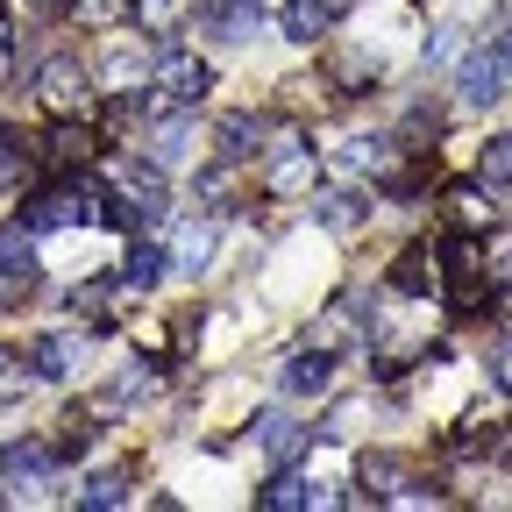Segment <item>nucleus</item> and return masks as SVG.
<instances>
[{
    "instance_id": "c85d7f7f",
    "label": "nucleus",
    "mask_w": 512,
    "mask_h": 512,
    "mask_svg": "<svg viewBox=\"0 0 512 512\" xmlns=\"http://www.w3.org/2000/svg\"><path fill=\"white\" fill-rule=\"evenodd\" d=\"M79 313L86 320H121V292L114 285H79Z\"/></svg>"
},
{
    "instance_id": "20e7f679",
    "label": "nucleus",
    "mask_w": 512,
    "mask_h": 512,
    "mask_svg": "<svg viewBox=\"0 0 512 512\" xmlns=\"http://www.w3.org/2000/svg\"><path fill=\"white\" fill-rule=\"evenodd\" d=\"M441 278H448V299H456V306L477 299V285H484V249H477V235H448V249H441Z\"/></svg>"
},
{
    "instance_id": "9d476101",
    "label": "nucleus",
    "mask_w": 512,
    "mask_h": 512,
    "mask_svg": "<svg viewBox=\"0 0 512 512\" xmlns=\"http://www.w3.org/2000/svg\"><path fill=\"white\" fill-rule=\"evenodd\" d=\"M29 363H36V377H79L86 370V335H43L29 349Z\"/></svg>"
},
{
    "instance_id": "2f4dec72",
    "label": "nucleus",
    "mask_w": 512,
    "mask_h": 512,
    "mask_svg": "<svg viewBox=\"0 0 512 512\" xmlns=\"http://www.w3.org/2000/svg\"><path fill=\"white\" fill-rule=\"evenodd\" d=\"M72 15H86V22H114V15H121V0H72Z\"/></svg>"
},
{
    "instance_id": "0eeeda50",
    "label": "nucleus",
    "mask_w": 512,
    "mask_h": 512,
    "mask_svg": "<svg viewBox=\"0 0 512 512\" xmlns=\"http://www.w3.org/2000/svg\"><path fill=\"white\" fill-rule=\"evenodd\" d=\"M50 448L43 441H8V448H0V484H8V491H36L43 477H50Z\"/></svg>"
},
{
    "instance_id": "a211bd4d",
    "label": "nucleus",
    "mask_w": 512,
    "mask_h": 512,
    "mask_svg": "<svg viewBox=\"0 0 512 512\" xmlns=\"http://www.w3.org/2000/svg\"><path fill=\"white\" fill-rule=\"evenodd\" d=\"M0 271H8V278H29V271H36V228H29V221L0 228Z\"/></svg>"
},
{
    "instance_id": "4be33fe9",
    "label": "nucleus",
    "mask_w": 512,
    "mask_h": 512,
    "mask_svg": "<svg viewBox=\"0 0 512 512\" xmlns=\"http://www.w3.org/2000/svg\"><path fill=\"white\" fill-rule=\"evenodd\" d=\"M164 271H171V264H164V249H157V242H128V264H121V285H143V292H150V285H157Z\"/></svg>"
},
{
    "instance_id": "39448f33",
    "label": "nucleus",
    "mask_w": 512,
    "mask_h": 512,
    "mask_svg": "<svg viewBox=\"0 0 512 512\" xmlns=\"http://www.w3.org/2000/svg\"><path fill=\"white\" fill-rule=\"evenodd\" d=\"M43 107L50 114H64V121H79L86 107H93V86H86V72H79V64H43Z\"/></svg>"
},
{
    "instance_id": "423d86ee",
    "label": "nucleus",
    "mask_w": 512,
    "mask_h": 512,
    "mask_svg": "<svg viewBox=\"0 0 512 512\" xmlns=\"http://www.w3.org/2000/svg\"><path fill=\"white\" fill-rule=\"evenodd\" d=\"M43 157H50L57 171H86V164L100 157V136L86 128V114H79V121H57L50 136H43Z\"/></svg>"
},
{
    "instance_id": "6e6552de",
    "label": "nucleus",
    "mask_w": 512,
    "mask_h": 512,
    "mask_svg": "<svg viewBox=\"0 0 512 512\" xmlns=\"http://www.w3.org/2000/svg\"><path fill=\"white\" fill-rule=\"evenodd\" d=\"M306 185H313V143H285L271 157V171H264V192L271 200H299Z\"/></svg>"
},
{
    "instance_id": "f03ea898",
    "label": "nucleus",
    "mask_w": 512,
    "mask_h": 512,
    "mask_svg": "<svg viewBox=\"0 0 512 512\" xmlns=\"http://www.w3.org/2000/svg\"><path fill=\"white\" fill-rule=\"evenodd\" d=\"M150 86H157V100H164V107H192V100H207L214 64H207L200 50H164V57L150 64Z\"/></svg>"
},
{
    "instance_id": "f8f14e48",
    "label": "nucleus",
    "mask_w": 512,
    "mask_h": 512,
    "mask_svg": "<svg viewBox=\"0 0 512 512\" xmlns=\"http://www.w3.org/2000/svg\"><path fill=\"white\" fill-rule=\"evenodd\" d=\"M306 434H313V427H299V420H285V413H256V441H264L271 463H292L299 448H306Z\"/></svg>"
},
{
    "instance_id": "f3484780",
    "label": "nucleus",
    "mask_w": 512,
    "mask_h": 512,
    "mask_svg": "<svg viewBox=\"0 0 512 512\" xmlns=\"http://www.w3.org/2000/svg\"><path fill=\"white\" fill-rule=\"evenodd\" d=\"M185 157H192V114L157 121V136H150V164H185Z\"/></svg>"
},
{
    "instance_id": "a878e982",
    "label": "nucleus",
    "mask_w": 512,
    "mask_h": 512,
    "mask_svg": "<svg viewBox=\"0 0 512 512\" xmlns=\"http://www.w3.org/2000/svg\"><path fill=\"white\" fill-rule=\"evenodd\" d=\"M136 79H143V50H128V43H121V50L100 57V86H121V93H128Z\"/></svg>"
},
{
    "instance_id": "cd10ccee",
    "label": "nucleus",
    "mask_w": 512,
    "mask_h": 512,
    "mask_svg": "<svg viewBox=\"0 0 512 512\" xmlns=\"http://www.w3.org/2000/svg\"><path fill=\"white\" fill-rule=\"evenodd\" d=\"M29 392V356H15V349H0V406H15Z\"/></svg>"
},
{
    "instance_id": "6ab92c4d",
    "label": "nucleus",
    "mask_w": 512,
    "mask_h": 512,
    "mask_svg": "<svg viewBox=\"0 0 512 512\" xmlns=\"http://www.w3.org/2000/svg\"><path fill=\"white\" fill-rule=\"evenodd\" d=\"M448 214H456V228H463V235L491 228V214H498V207L484 200V178H477V185H456V192H448Z\"/></svg>"
},
{
    "instance_id": "aec40b11",
    "label": "nucleus",
    "mask_w": 512,
    "mask_h": 512,
    "mask_svg": "<svg viewBox=\"0 0 512 512\" xmlns=\"http://www.w3.org/2000/svg\"><path fill=\"white\" fill-rule=\"evenodd\" d=\"M164 256H171V271H207L214 264V228H178V242Z\"/></svg>"
},
{
    "instance_id": "c756f323",
    "label": "nucleus",
    "mask_w": 512,
    "mask_h": 512,
    "mask_svg": "<svg viewBox=\"0 0 512 512\" xmlns=\"http://www.w3.org/2000/svg\"><path fill=\"white\" fill-rule=\"evenodd\" d=\"M342 157H349L356 171H392V143H377V136H356Z\"/></svg>"
},
{
    "instance_id": "4468645a",
    "label": "nucleus",
    "mask_w": 512,
    "mask_h": 512,
    "mask_svg": "<svg viewBox=\"0 0 512 512\" xmlns=\"http://www.w3.org/2000/svg\"><path fill=\"white\" fill-rule=\"evenodd\" d=\"M313 214H320V228L356 235V228L370 221V200H363V192H320V200H313Z\"/></svg>"
},
{
    "instance_id": "5701e85b",
    "label": "nucleus",
    "mask_w": 512,
    "mask_h": 512,
    "mask_svg": "<svg viewBox=\"0 0 512 512\" xmlns=\"http://www.w3.org/2000/svg\"><path fill=\"white\" fill-rule=\"evenodd\" d=\"M192 8V0H128V15H136V29L143 36H164V29H178V15Z\"/></svg>"
},
{
    "instance_id": "b1692460",
    "label": "nucleus",
    "mask_w": 512,
    "mask_h": 512,
    "mask_svg": "<svg viewBox=\"0 0 512 512\" xmlns=\"http://www.w3.org/2000/svg\"><path fill=\"white\" fill-rule=\"evenodd\" d=\"M128 477H136L128 463H114V470L86 477V484H79V505H121V498H128Z\"/></svg>"
},
{
    "instance_id": "bb28decb",
    "label": "nucleus",
    "mask_w": 512,
    "mask_h": 512,
    "mask_svg": "<svg viewBox=\"0 0 512 512\" xmlns=\"http://www.w3.org/2000/svg\"><path fill=\"white\" fill-rule=\"evenodd\" d=\"M477 178H484V185H512V136H491V143L477 150Z\"/></svg>"
},
{
    "instance_id": "2eb2a0df",
    "label": "nucleus",
    "mask_w": 512,
    "mask_h": 512,
    "mask_svg": "<svg viewBox=\"0 0 512 512\" xmlns=\"http://www.w3.org/2000/svg\"><path fill=\"white\" fill-rule=\"evenodd\" d=\"M256 505H264V512H306V505H320V491H313L299 470H278L264 491H256Z\"/></svg>"
},
{
    "instance_id": "f704fd0d",
    "label": "nucleus",
    "mask_w": 512,
    "mask_h": 512,
    "mask_svg": "<svg viewBox=\"0 0 512 512\" xmlns=\"http://www.w3.org/2000/svg\"><path fill=\"white\" fill-rule=\"evenodd\" d=\"M498 264H505V271H512V249H498Z\"/></svg>"
},
{
    "instance_id": "9b49d317",
    "label": "nucleus",
    "mask_w": 512,
    "mask_h": 512,
    "mask_svg": "<svg viewBox=\"0 0 512 512\" xmlns=\"http://www.w3.org/2000/svg\"><path fill=\"white\" fill-rule=\"evenodd\" d=\"M328 377H335V363H328V349H299L292 363H285V392L292 399H320V392H328Z\"/></svg>"
},
{
    "instance_id": "ddd939ff",
    "label": "nucleus",
    "mask_w": 512,
    "mask_h": 512,
    "mask_svg": "<svg viewBox=\"0 0 512 512\" xmlns=\"http://www.w3.org/2000/svg\"><path fill=\"white\" fill-rule=\"evenodd\" d=\"M214 143H221V157H228V164H242L249 150H264V114H221Z\"/></svg>"
},
{
    "instance_id": "72a5a7b5",
    "label": "nucleus",
    "mask_w": 512,
    "mask_h": 512,
    "mask_svg": "<svg viewBox=\"0 0 512 512\" xmlns=\"http://www.w3.org/2000/svg\"><path fill=\"white\" fill-rule=\"evenodd\" d=\"M498 50H505V64H512V29H505V43H498Z\"/></svg>"
},
{
    "instance_id": "f257e3e1",
    "label": "nucleus",
    "mask_w": 512,
    "mask_h": 512,
    "mask_svg": "<svg viewBox=\"0 0 512 512\" xmlns=\"http://www.w3.org/2000/svg\"><path fill=\"white\" fill-rule=\"evenodd\" d=\"M36 235H50V228H93V221H107V192L100 185H86V178H57V185H43L36 200H29V214H22Z\"/></svg>"
},
{
    "instance_id": "c9c22d12",
    "label": "nucleus",
    "mask_w": 512,
    "mask_h": 512,
    "mask_svg": "<svg viewBox=\"0 0 512 512\" xmlns=\"http://www.w3.org/2000/svg\"><path fill=\"white\" fill-rule=\"evenodd\" d=\"M43 8H64V0H43Z\"/></svg>"
},
{
    "instance_id": "1a4fd4ad",
    "label": "nucleus",
    "mask_w": 512,
    "mask_h": 512,
    "mask_svg": "<svg viewBox=\"0 0 512 512\" xmlns=\"http://www.w3.org/2000/svg\"><path fill=\"white\" fill-rule=\"evenodd\" d=\"M349 8V0H285V15H278V29L292 36V43H320L335 29V15Z\"/></svg>"
},
{
    "instance_id": "dca6fc26",
    "label": "nucleus",
    "mask_w": 512,
    "mask_h": 512,
    "mask_svg": "<svg viewBox=\"0 0 512 512\" xmlns=\"http://www.w3.org/2000/svg\"><path fill=\"white\" fill-rule=\"evenodd\" d=\"M200 15H207L214 36H228V43L256 36V0H200Z\"/></svg>"
},
{
    "instance_id": "473e14b6",
    "label": "nucleus",
    "mask_w": 512,
    "mask_h": 512,
    "mask_svg": "<svg viewBox=\"0 0 512 512\" xmlns=\"http://www.w3.org/2000/svg\"><path fill=\"white\" fill-rule=\"evenodd\" d=\"M491 377H498V392H505V399H512V342H505V349H498V356H491Z\"/></svg>"
},
{
    "instance_id": "7ed1b4c3",
    "label": "nucleus",
    "mask_w": 512,
    "mask_h": 512,
    "mask_svg": "<svg viewBox=\"0 0 512 512\" xmlns=\"http://www.w3.org/2000/svg\"><path fill=\"white\" fill-rule=\"evenodd\" d=\"M505 86H512L505 50H470V57L456 64V93H463V107H491V100H505Z\"/></svg>"
},
{
    "instance_id": "393cba45",
    "label": "nucleus",
    "mask_w": 512,
    "mask_h": 512,
    "mask_svg": "<svg viewBox=\"0 0 512 512\" xmlns=\"http://www.w3.org/2000/svg\"><path fill=\"white\" fill-rule=\"evenodd\" d=\"M434 285V256L427 249H406L399 264H392V292H427Z\"/></svg>"
},
{
    "instance_id": "7c9ffc66",
    "label": "nucleus",
    "mask_w": 512,
    "mask_h": 512,
    "mask_svg": "<svg viewBox=\"0 0 512 512\" xmlns=\"http://www.w3.org/2000/svg\"><path fill=\"white\" fill-rule=\"evenodd\" d=\"M200 200H207L214 214H221V207H235V171H207V178H200Z\"/></svg>"
},
{
    "instance_id": "412c9836",
    "label": "nucleus",
    "mask_w": 512,
    "mask_h": 512,
    "mask_svg": "<svg viewBox=\"0 0 512 512\" xmlns=\"http://www.w3.org/2000/svg\"><path fill=\"white\" fill-rule=\"evenodd\" d=\"M413 477V463L406 456H384V448H377V456H363V484L377 491V498H399V484Z\"/></svg>"
}]
</instances>
